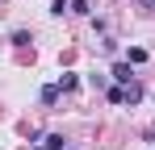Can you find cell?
<instances>
[{
    "label": "cell",
    "mask_w": 155,
    "mask_h": 150,
    "mask_svg": "<svg viewBox=\"0 0 155 150\" xmlns=\"http://www.w3.org/2000/svg\"><path fill=\"white\" fill-rule=\"evenodd\" d=\"M113 79H117L122 88H126V83H134V79H130V63H117V67H113Z\"/></svg>",
    "instance_id": "cell-1"
},
{
    "label": "cell",
    "mask_w": 155,
    "mask_h": 150,
    "mask_svg": "<svg viewBox=\"0 0 155 150\" xmlns=\"http://www.w3.org/2000/svg\"><path fill=\"white\" fill-rule=\"evenodd\" d=\"M59 88H63V92H76V88H80V79H76L71 71H63V75H59Z\"/></svg>",
    "instance_id": "cell-2"
},
{
    "label": "cell",
    "mask_w": 155,
    "mask_h": 150,
    "mask_svg": "<svg viewBox=\"0 0 155 150\" xmlns=\"http://www.w3.org/2000/svg\"><path fill=\"white\" fill-rule=\"evenodd\" d=\"M126 63H134V67L147 63V50H143V46H130V50H126Z\"/></svg>",
    "instance_id": "cell-3"
},
{
    "label": "cell",
    "mask_w": 155,
    "mask_h": 150,
    "mask_svg": "<svg viewBox=\"0 0 155 150\" xmlns=\"http://www.w3.org/2000/svg\"><path fill=\"white\" fill-rule=\"evenodd\" d=\"M138 100H143V88L138 83H126V104H138Z\"/></svg>",
    "instance_id": "cell-4"
},
{
    "label": "cell",
    "mask_w": 155,
    "mask_h": 150,
    "mask_svg": "<svg viewBox=\"0 0 155 150\" xmlns=\"http://www.w3.org/2000/svg\"><path fill=\"white\" fill-rule=\"evenodd\" d=\"M109 100H113V104H126V88L113 83V88H109Z\"/></svg>",
    "instance_id": "cell-5"
},
{
    "label": "cell",
    "mask_w": 155,
    "mask_h": 150,
    "mask_svg": "<svg viewBox=\"0 0 155 150\" xmlns=\"http://www.w3.org/2000/svg\"><path fill=\"white\" fill-rule=\"evenodd\" d=\"M42 146H46V150H63V133H51V138H46Z\"/></svg>",
    "instance_id": "cell-6"
},
{
    "label": "cell",
    "mask_w": 155,
    "mask_h": 150,
    "mask_svg": "<svg viewBox=\"0 0 155 150\" xmlns=\"http://www.w3.org/2000/svg\"><path fill=\"white\" fill-rule=\"evenodd\" d=\"M51 13H59V17H63V13H71V0H54V4H51Z\"/></svg>",
    "instance_id": "cell-7"
},
{
    "label": "cell",
    "mask_w": 155,
    "mask_h": 150,
    "mask_svg": "<svg viewBox=\"0 0 155 150\" xmlns=\"http://www.w3.org/2000/svg\"><path fill=\"white\" fill-rule=\"evenodd\" d=\"M59 100V88H42V104H54Z\"/></svg>",
    "instance_id": "cell-8"
},
{
    "label": "cell",
    "mask_w": 155,
    "mask_h": 150,
    "mask_svg": "<svg viewBox=\"0 0 155 150\" xmlns=\"http://www.w3.org/2000/svg\"><path fill=\"white\" fill-rule=\"evenodd\" d=\"M71 13H80V17H88V0H71Z\"/></svg>",
    "instance_id": "cell-9"
}]
</instances>
